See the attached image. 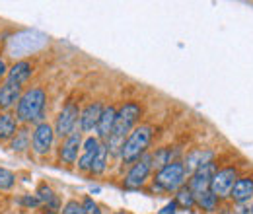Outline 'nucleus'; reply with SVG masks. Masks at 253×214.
<instances>
[{"instance_id":"f257e3e1","label":"nucleus","mask_w":253,"mask_h":214,"mask_svg":"<svg viewBox=\"0 0 253 214\" xmlns=\"http://www.w3.org/2000/svg\"><path fill=\"white\" fill-rule=\"evenodd\" d=\"M142 117V107L136 101H126L117 109V119H115V127L109 134V138L105 140L107 152L113 156H121V150L125 146L126 136L130 134V130L134 128V125Z\"/></svg>"},{"instance_id":"f03ea898","label":"nucleus","mask_w":253,"mask_h":214,"mask_svg":"<svg viewBox=\"0 0 253 214\" xmlns=\"http://www.w3.org/2000/svg\"><path fill=\"white\" fill-rule=\"evenodd\" d=\"M45 103H47V93L43 88H32L26 93H22L18 107H16V119L18 123L30 125V123H43L45 117Z\"/></svg>"},{"instance_id":"7ed1b4c3","label":"nucleus","mask_w":253,"mask_h":214,"mask_svg":"<svg viewBox=\"0 0 253 214\" xmlns=\"http://www.w3.org/2000/svg\"><path fill=\"white\" fill-rule=\"evenodd\" d=\"M152 136H154V127L152 125H140V127H134L130 130V134L126 136L125 146L121 150V160L126 166H132L136 160H140L150 142H152Z\"/></svg>"},{"instance_id":"20e7f679","label":"nucleus","mask_w":253,"mask_h":214,"mask_svg":"<svg viewBox=\"0 0 253 214\" xmlns=\"http://www.w3.org/2000/svg\"><path fill=\"white\" fill-rule=\"evenodd\" d=\"M185 168H183V162H171L164 168H160L156 177H154V189L162 191V193H171V191H177L179 187L185 185Z\"/></svg>"},{"instance_id":"39448f33","label":"nucleus","mask_w":253,"mask_h":214,"mask_svg":"<svg viewBox=\"0 0 253 214\" xmlns=\"http://www.w3.org/2000/svg\"><path fill=\"white\" fill-rule=\"evenodd\" d=\"M238 177H240V175H238V168H236V166L222 168V170H218V171L214 173L209 191H211L214 197H218V201L230 199V191H232V187H234Z\"/></svg>"},{"instance_id":"423d86ee","label":"nucleus","mask_w":253,"mask_h":214,"mask_svg":"<svg viewBox=\"0 0 253 214\" xmlns=\"http://www.w3.org/2000/svg\"><path fill=\"white\" fill-rule=\"evenodd\" d=\"M150 171H152V154H144L140 160H136L130 166L128 173L125 175V181H123L125 189H140L146 183Z\"/></svg>"},{"instance_id":"0eeeda50","label":"nucleus","mask_w":253,"mask_h":214,"mask_svg":"<svg viewBox=\"0 0 253 214\" xmlns=\"http://www.w3.org/2000/svg\"><path fill=\"white\" fill-rule=\"evenodd\" d=\"M78 121H80V109H78V105L74 101H68L63 107V111L59 113V117H57L55 134L61 136V138H66L78 127Z\"/></svg>"},{"instance_id":"6e6552de","label":"nucleus","mask_w":253,"mask_h":214,"mask_svg":"<svg viewBox=\"0 0 253 214\" xmlns=\"http://www.w3.org/2000/svg\"><path fill=\"white\" fill-rule=\"evenodd\" d=\"M55 142V128L49 123H39L32 134V150L37 156H45L51 152Z\"/></svg>"},{"instance_id":"1a4fd4ad","label":"nucleus","mask_w":253,"mask_h":214,"mask_svg":"<svg viewBox=\"0 0 253 214\" xmlns=\"http://www.w3.org/2000/svg\"><path fill=\"white\" fill-rule=\"evenodd\" d=\"M216 171H218V166H216L214 160H212V162L203 164L195 173H191L187 187L193 191V195H199V193H203V191H209L211 181H212V177H214Z\"/></svg>"},{"instance_id":"9d476101","label":"nucleus","mask_w":253,"mask_h":214,"mask_svg":"<svg viewBox=\"0 0 253 214\" xmlns=\"http://www.w3.org/2000/svg\"><path fill=\"white\" fill-rule=\"evenodd\" d=\"M82 148V130L80 127H76L61 144V150H59V156H61V162L64 164H74L78 160V152Z\"/></svg>"},{"instance_id":"9b49d317","label":"nucleus","mask_w":253,"mask_h":214,"mask_svg":"<svg viewBox=\"0 0 253 214\" xmlns=\"http://www.w3.org/2000/svg\"><path fill=\"white\" fill-rule=\"evenodd\" d=\"M253 199V177L242 175L236 179V183L230 191V201L234 205H248Z\"/></svg>"},{"instance_id":"f8f14e48","label":"nucleus","mask_w":253,"mask_h":214,"mask_svg":"<svg viewBox=\"0 0 253 214\" xmlns=\"http://www.w3.org/2000/svg\"><path fill=\"white\" fill-rule=\"evenodd\" d=\"M212 160H214V150H211V148H193L191 152H187L185 160H183L185 173H187V175L195 173L203 164L212 162Z\"/></svg>"},{"instance_id":"ddd939ff","label":"nucleus","mask_w":253,"mask_h":214,"mask_svg":"<svg viewBox=\"0 0 253 214\" xmlns=\"http://www.w3.org/2000/svg\"><path fill=\"white\" fill-rule=\"evenodd\" d=\"M101 111H103V105H101L99 101H94V103L86 105V107L80 111V130H82V132H92L94 128H97Z\"/></svg>"},{"instance_id":"4468645a","label":"nucleus","mask_w":253,"mask_h":214,"mask_svg":"<svg viewBox=\"0 0 253 214\" xmlns=\"http://www.w3.org/2000/svg\"><path fill=\"white\" fill-rule=\"evenodd\" d=\"M99 144H101V142H99V138H95V136H88V138H86V142L82 144V156L78 158V170H80V171H90Z\"/></svg>"},{"instance_id":"2eb2a0df","label":"nucleus","mask_w":253,"mask_h":214,"mask_svg":"<svg viewBox=\"0 0 253 214\" xmlns=\"http://www.w3.org/2000/svg\"><path fill=\"white\" fill-rule=\"evenodd\" d=\"M115 119H117V107H115V105L103 107L99 123H97V128H95V130H97V136H99L101 140H107V138H109V134H111V130H113V127H115Z\"/></svg>"},{"instance_id":"dca6fc26","label":"nucleus","mask_w":253,"mask_h":214,"mask_svg":"<svg viewBox=\"0 0 253 214\" xmlns=\"http://www.w3.org/2000/svg\"><path fill=\"white\" fill-rule=\"evenodd\" d=\"M33 72V64L30 61H18L12 68H8V74H6V82L10 84H18L22 86L24 82L30 80Z\"/></svg>"},{"instance_id":"f3484780","label":"nucleus","mask_w":253,"mask_h":214,"mask_svg":"<svg viewBox=\"0 0 253 214\" xmlns=\"http://www.w3.org/2000/svg\"><path fill=\"white\" fill-rule=\"evenodd\" d=\"M20 97H22V86L4 82L0 86V109L8 111L10 107H14L20 101Z\"/></svg>"},{"instance_id":"a211bd4d","label":"nucleus","mask_w":253,"mask_h":214,"mask_svg":"<svg viewBox=\"0 0 253 214\" xmlns=\"http://www.w3.org/2000/svg\"><path fill=\"white\" fill-rule=\"evenodd\" d=\"M18 132V119L10 113H0V142L10 140Z\"/></svg>"},{"instance_id":"6ab92c4d","label":"nucleus","mask_w":253,"mask_h":214,"mask_svg":"<svg viewBox=\"0 0 253 214\" xmlns=\"http://www.w3.org/2000/svg\"><path fill=\"white\" fill-rule=\"evenodd\" d=\"M218 205H220L218 197H214L211 191H203V193L195 195V207H199L205 213H216Z\"/></svg>"},{"instance_id":"aec40b11","label":"nucleus","mask_w":253,"mask_h":214,"mask_svg":"<svg viewBox=\"0 0 253 214\" xmlns=\"http://www.w3.org/2000/svg\"><path fill=\"white\" fill-rule=\"evenodd\" d=\"M173 203H175V207L181 209V211H191V209L195 207V195H193V191H191L187 185H183V187H179V189L175 191Z\"/></svg>"},{"instance_id":"412c9836","label":"nucleus","mask_w":253,"mask_h":214,"mask_svg":"<svg viewBox=\"0 0 253 214\" xmlns=\"http://www.w3.org/2000/svg\"><path fill=\"white\" fill-rule=\"evenodd\" d=\"M10 148L14 152H26L28 148H32V134L28 132V128H20L10 142Z\"/></svg>"},{"instance_id":"4be33fe9","label":"nucleus","mask_w":253,"mask_h":214,"mask_svg":"<svg viewBox=\"0 0 253 214\" xmlns=\"http://www.w3.org/2000/svg\"><path fill=\"white\" fill-rule=\"evenodd\" d=\"M107 146L101 142L99 144V148H97V154H95L94 158V164H92V168H90V171L88 173H92V175H101L103 171H105V168H107Z\"/></svg>"},{"instance_id":"5701e85b","label":"nucleus","mask_w":253,"mask_h":214,"mask_svg":"<svg viewBox=\"0 0 253 214\" xmlns=\"http://www.w3.org/2000/svg\"><path fill=\"white\" fill-rule=\"evenodd\" d=\"M35 197L39 199L41 207H47V205H51V203H53V201L57 199L55 191L51 189V185H47V183H39L37 191H35Z\"/></svg>"},{"instance_id":"b1692460","label":"nucleus","mask_w":253,"mask_h":214,"mask_svg":"<svg viewBox=\"0 0 253 214\" xmlns=\"http://www.w3.org/2000/svg\"><path fill=\"white\" fill-rule=\"evenodd\" d=\"M14 185H16V175L10 170L0 168V191H10Z\"/></svg>"},{"instance_id":"393cba45","label":"nucleus","mask_w":253,"mask_h":214,"mask_svg":"<svg viewBox=\"0 0 253 214\" xmlns=\"http://www.w3.org/2000/svg\"><path fill=\"white\" fill-rule=\"evenodd\" d=\"M82 209H84V214H101L99 205L95 203L92 197H84V201H82Z\"/></svg>"},{"instance_id":"a878e982","label":"nucleus","mask_w":253,"mask_h":214,"mask_svg":"<svg viewBox=\"0 0 253 214\" xmlns=\"http://www.w3.org/2000/svg\"><path fill=\"white\" fill-rule=\"evenodd\" d=\"M61 214H84L82 203H78V201H68L63 209H61Z\"/></svg>"},{"instance_id":"bb28decb","label":"nucleus","mask_w":253,"mask_h":214,"mask_svg":"<svg viewBox=\"0 0 253 214\" xmlns=\"http://www.w3.org/2000/svg\"><path fill=\"white\" fill-rule=\"evenodd\" d=\"M20 203H22L24 207H28V209H37V207H41V203H39V199L35 197V193H33V195H24V197L20 199Z\"/></svg>"},{"instance_id":"cd10ccee","label":"nucleus","mask_w":253,"mask_h":214,"mask_svg":"<svg viewBox=\"0 0 253 214\" xmlns=\"http://www.w3.org/2000/svg\"><path fill=\"white\" fill-rule=\"evenodd\" d=\"M156 214H177V207H175V203L171 201V203H168L166 207H162Z\"/></svg>"},{"instance_id":"c85d7f7f","label":"nucleus","mask_w":253,"mask_h":214,"mask_svg":"<svg viewBox=\"0 0 253 214\" xmlns=\"http://www.w3.org/2000/svg\"><path fill=\"white\" fill-rule=\"evenodd\" d=\"M6 74H8V66H6V62L0 59V80H2Z\"/></svg>"},{"instance_id":"c756f323","label":"nucleus","mask_w":253,"mask_h":214,"mask_svg":"<svg viewBox=\"0 0 253 214\" xmlns=\"http://www.w3.org/2000/svg\"><path fill=\"white\" fill-rule=\"evenodd\" d=\"M218 214H232V211H228V209H222V211Z\"/></svg>"},{"instance_id":"7c9ffc66","label":"nucleus","mask_w":253,"mask_h":214,"mask_svg":"<svg viewBox=\"0 0 253 214\" xmlns=\"http://www.w3.org/2000/svg\"><path fill=\"white\" fill-rule=\"evenodd\" d=\"M113 214H128V213H121V211H119V213H113Z\"/></svg>"}]
</instances>
